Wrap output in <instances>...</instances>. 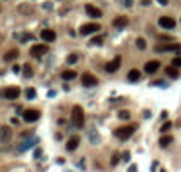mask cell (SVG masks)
Segmentation results:
<instances>
[{
  "mask_svg": "<svg viewBox=\"0 0 181 172\" xmlns=\"http://www.w3.org/2000/svg\"><path fill=\"white\" fill-rule=\"evenodd\" d=\"M11 140V128L9 126H2L0 128V142H9Z\"/></svg>",
  "mask_w": 181,
  "mask_h": 172,
  "instance_id": "15",
  "label": "cell"
},
{
  "mask_svg": "<svg viewBox=\"0 0 181 172\" xmlns=\"http://www.w3.org/2000/svg\"><path fill=\"white\" fill-rule=\"evenodd\" d=\"M75 76H76V73H75L73 69H66L64 73H62V78H64V80H73Z\"/></svg>",
  "mask_w": 181,
  "mask_h": 172,
  "instance_id": "22",
  "label": "cell"
},
{
  "mask_svg": "<svg viewBox=\"0 0 181 172\" xmlns=\"http://www.w3.org/2000/svg\"><path fill=\"white\" fill-rule=\"evenodd\" d=\"M137 48L146 50V39H144V37H139V39H137Z\"/></svg>",
  "mask_w": 181,
  "mask_h": 172,
  "instance_id": "26",
  "label": "cell"
},
{
  "mask_svg": "<svg viewBox=\"0 0 181 172\" xmlns=\"http://www.w3.org/2000/svg\"><path fill=\"white\" fill-rule=\"evenodd\" d=\"M135 169H137V167H135V165H131V167H130V172H135Z\"/></svg>",
  "mask_w": 181,
  "mask_h": 172,
  "instance_id": "37",
  "label": "cell"
},
{
  "mask_svg": "<svg viewBox=\"0 0 181 172\" xmlns=\"http://www.w3.org/2000/svg\"><path fill=\"white\" fill-rule=\"evenodd\" d=\"M117 162H119V156H114V158H112V165H115Z\"/></svg>",
  "mask_w": 181,
  "mask_h": 172,
  "instance_id": "35",
  "label": "cell"
},
{
  "mask_svg": "<svg viewBox=\"0 0 181 172\" xmlns=\"http://www.w3.org/2000/svg\"><path fill=\"white\" fill-rule=\"evenodd\" d=\"M78 144H80V139H78V137H71L69 140H68V144H66V149H68V151H75V149L78 147Z\"/></svg>",
  "mask_w": 181,
  "mask_h": 172,
  "instance_id": "16",
  "label": "cell"
},
{
  "mask_svg": "<svg viewBox=\"0 0 181 172\" xmlns=\"http://www.w3.org/2000/svg\"><path fill=\"white\" fill-rule=\"evenodd\" d=\"M85 12H87V16H90V18H101V16H103L101 9L94 7V5H90V4L85 5Z\"/></svg>",
  "mask_w": 181,
  "mask_h": 172,
  "instance_id": "11",
  "label": "cell"
},
{
  "mask_svg": "<svg viewBox=\"0 0 181 172\" xmlns=\"http://www.w3.org/2000/svg\"><path fill=\"white\" fill-rule=\"evenodd\" d=\"M25 96H27L29 100H34V98H36V91H34V89H27V91H25Z\"/></svg>",
  "mask_w": 181,
  "mask_h": 172,
  "instance_id": "28",
  "label": "cell"
},
{
  "mask_svg": "<svg viewBox=\"0 0 181 172\" xmlns=\"http://www.w3.org/2000/svg\"><path fill=\"white\" fill-rule=\"evenodd\" d=\"M82 85L83 87H96L98 85V78L90 73H83L82 75Z\"/></svg>",
  "mask_w": 181,
  "mask_h": 172,
  "instance_id": "5",
  "label": "cell"
},
{
  "mask_svg": "<svg viewBox=\"0 0 181 172\" xmlns=\"http://www.w3.org/2000/svg\"><path fill=\"white\" fill-rule=\"evenodd\" d=\"M122 160L128 162V160H130V153H124V154H122Z\"/></svg>",
  "mask_w": 181,
  "mask_h": 172,
  "instance_id": "32",
  "label": "cell"
},
{
  "mask_svg": "<svg viewBox=\"0 0 181 172\" xmlns=\"http://www.w3.org/2000/svg\"><path fill=\"white\" fill-rule=\"evenodd\" d=\"M135 130H137V126H135V124H130V126H121V128H117V130L114 132V135H115L119 140H128L131 135L135 133Z\"/></svg>",
  "mask_w": 181,
  "mask_h": 172,
  "instance_id": "2",
  "label": "cell"
},
{
  "mask_svg": "<svg viewBox=\"0 0 181 172\" xmlns=\"http://www.w3.org/2000/svg\"><path fill=\"white\" fill-rule=\"evenodd\" d=\"M46 51H48V46H46V44H32V48H30V55H32V57H36V59H39V57H43Z\"/></svg>",
  "mask_w": 181,
  "mask_h": 172,
  "instance_id": "4",
  "label": "cell"
},
{
  "mask_svg": "<svg viewBox=\"0 0 181 172\" xmlns=\"http://www.w3.org/2000/svg\"><path fill=\"white\" fill-rule=\"evenodd\" d=\"M117 117H119V119H124V121H126V119H130V112H126V110H121L119 114H117Z\"/></svg>",
  "mask_w": 181,
  "mask_h": 172,
  "instance_id": "27",
  "label": "cell"
},
{
  "mask_svg": "<svg viewBox=\"0 0 181 172\" xmlns=\"http://www.w3.org/2000/svg\"><path fill=\"white\" fill-rule=\"evenodd\" d=\"M41 117V114L39 110H34V108H29V110H25L23 112V119L27 122H36L37 119Z\"/></svg>",
  "mask_w": 181,
  "mask_h": 172,
  "instance_id": "6",
  "label": "cell"
},
{
  "mask_svg": "<svg viewBox=\"0 0 181 172\" xmlns=\"http://www.w3.org/2000/svg\"><path fill=\"white\" fill-rule=\"evenodd\" d=\"M172 66H174V68H181V55H179V57H176V59L172 61Z\"/></svg>",
  "mask_w": 181,
  "mask_h": 172,
  "instance_id": "30",
  "label": "cell"
},
{
  "mask_svg": "<svg viewBox=\"0 0 181 172\" xmlns=\"http://www.w3.org/2000/svg\"><path fill=\"white\" fill-rule=\"evenodd\" d=\"M112 25H114L115 29H124V27L128 25V18H126V16H115L114 21H112Z\"/></svg>",
  "mask_w": 181,
  "mask_h": 172,
  "instance_id": "14",
  "label": "cell"
},
{
  "mask_svg": "<svg viewBox=\"0 0 181 172\" xmlns=\"http://www.w3.org/2000/svg\"><path fill=\"white\" fill-rule=\"evenodd\" d=\"M18 55H20V51L16 50V48H12V50H9L5 55H4V61L11 62V61H14V59H18Z\"/></svg>",
  "mask_w": 181,
  "mask_h": 172,
  "instance_id": "17",
  "label": "cell"
},
{
  "mask_svg": "<svg viewBox=\"0 0 181 172\" xmlns=\"http://www.w3.org/2000/svg\"><path fill=\"white\" fill-rule=\"evenodd\" d=\"M158 68H160V62H158V61H149V62H146L144 71H146V73H149V75H153V73H156V71H158Z\"/></svg>",
  "mask_w": 181,
  "mask_h": 172,
  "instance_id": "13",
  "label": "cell"
},
{
  "mask_svg": "<svg viewBox=\"0 0 181 172\" xmlns=\"http://www.w3.org/2000/svg\"><path fill=\"white\" fill-rule=\"evenodd\" d=\"M165 73H167V76H169V78H178V76H179V71H178V68H174V66L167 68Z\"/></svg>",
  "mask_w": 181,
  "mask_h": 172,
  "instance_id": "20",
  "label": "cell"
},
{
  "mask_svg": "<svg viewBox=\"0 0 181 172\" xmlns=\"http://www.w3.org/2000/svg\"><path fill=\"white\" fill-rule=\"evenodd\" d=\"M158 2H160L161 5H167V4H169V0H158Z\"/></svg>",
  "mask_w": 181,
  "mask_h": 172,
  "instance_id": "36",
  "label": "cell"
},
{
  "mask_svg": "<svg viewBox=\"0 0 181 172\" xmlns=\"http://www.w3.org/2000/svg\"><path fill=\"white\" fill-rule=\"evenodd\" d=\"M101 43H103V36H96L94 39H90L89 44H92V46H100Z\"/></svg>",
  "mask_w": 181,
  "mask_h": 172,
  "instance_id": "24",
  "label": "cell"
},
{
  "mask_svg": "<svg viewBox=\"0 0 181 172\" xmlns=\"http://www.w3.org/2000/svg\"><path fill=\"white\" fill-rule=\"evenodd\" d=\"M21 71H23V75H25L27 78H30V76H32V68H30V64H25V66L21 68Z\"/></svg>",
  "mask_w": 181,
  "mask_h": 172,
  "instance_id": "23",
  "label": "cell"
},
{
  "mask_svg": "<svg viewBox=\"0 0 181 172\" xmlns=\"http://www.w3.org/2000/svg\"><path fill=\"white\" fill-rule=\"evenodd\" d=\"M128 80L130 82H139L140 80V71L139 69H131L130 73H128Z\"/></svg>",
  "mask_w": 181,
  "mask_h": 172,
  "instance_id": "19",
  "label": "cell"
},
{
  "mask_svg": "<svg viewBox=\"0 0 181 172\" xmlns=\"http://www.w3.org/2000/svg\"><path fill=\"white\" fill-rule=\"evenodd\" d=\"M76 61H78V55H76V53H71L69 57H68V62H69V64H75Z\"/></svg>",
  "mask_w": 181,
  "mask_h": 172,
  "instance_id": "29",
  "label": "cell"
},
{
  "mask_svg": "<svg viewBox=\"0 0 181 172\" xmlns=\"http://www.w3.org/2000/svg\"><path fill=\"white\" fill-rule=\"evenodd\" d=\"M12 71H14V73H20L21 68H20V66H12Z\"/></svg>",
  "mask_w": 181,
  "mask_h": 172,
  "instance_id": "34",
  "label": "cell"
},
{
  "mask_svg": "<svg viewBox=\"0 0 181 172\" xmlns=\"http://www.w3.org/2000/svg\"><path fill=\"white\" fill-rule=\"evenodd\" d=\"M2 94H4V98H5V100H16V98L20 96V89L12 85V87H7Z\"/></svg>",
  "mask_w": 181,
  "mask_h": 172,
  "instance_id": "9",
  "label": "cell"
},
{
  "mask_svg": "<svg viewBox=\"0 0 181 172\" xmlns=\"http://www.w3.org/2000/svg\"><path fill=\"white\" fill-rule=\"evenodd\" d=\"M55 37H57V34H55V30H51V29H44V30H41V39L46 41V43L55 41Z\"/></svg>",
  "mask_w": 181,
  "mask_h": 172,
  "instance_id": "12",
  "label": "cell"
},
{
  "mask_svg": "<svg viewBox=\"0 0 181 172\" xmlns=\"http://www.w3.org/2000/svg\"><path fill=\"white\" fill-rule=\"evenodd\" d=\"M34 144H37V139H30V140H27V142H23L20 147H18V151H27V149H30Z\"/></svg>",
  "mask_w": 181,
  "mask_h": 172,
  "instance_id": "18",
  "label": "cell"
},
{
  "mask_svg": "<svg viewBox=\"0 0 181 172\" xmlns=\"http://www.w3.org/2000/svg\"><path fill=\"white\" fill-rule=\"evenodd\" d=\"M171 144H172V137H171V135H167V137L163 135V137L160 139V146H161V147H167V146H171Z\"/></svg>",
  "mask_w": 181,
  "mask_h": 172,
  "instance_id": "21",
  "label": "cell"
},
{
  "mask_svg": "<svg viewBox=\"0 0 181 172\" xmlns=\"http://www.w3.org/2000/svg\"><path fill=\"white\" fill-rule=\"evenodd\" d=\"M119 68H121V57H115V59H112V61L105 66V71H107V73H115Z\"/></svg>",
  "mask_w": 181,
  "mask_h": 172,
  "instance_id": "10",
  "label": "cell"
},
{
  "mask_svg": "<svg viewBox=\"0 0 181 172\" xmlns=\"http://www.w3.org/2000/svg\"><path fill=\"white\" fill-rule=\"evenodd\" d=\"M161 172H163V170H161Z\"/></svg>",
  "mask_w": 181,
  "mask_h": 172,
  "instance_id": "38",
  "label": "cell"
},
{
  "mask_svg": "<svg viewBox=\"0 0 181 172\" xmlns=\"http://www.w3.org/2000/svg\"><path fill=\"white\" fill-rule=\"evenodd\" d=\"M171 128H172V122H169V121H167V122H163V124H161L160 132H161V133H167L169 130H171Z\"/></svg>",
  "mask_w": 181,
  "mask_h": 172,
  "instance_id": "25",
  "label": "cell"
},
{
  "mask_svg": "<svg viewBox=\"0 0 181 172\" xmlns=\"http://www.w3.org/2000/svg\"><path fill=\"white\" fill-rule=\"evenodd\" d=\"M71 122H73V126H75V128H82V126H83V122H85L83 110H82V107H78V105H75V107H73V110H71Z\"/></svg>",
  "mask_w": 181,
  "mask_h": 172,
  "instance_id": "1",
  "label": "cell"
},
{
  "mask_svg": "<svg viewBox=\"0 0 181 172\" xmlns=\"http://www.w3.org/2000/svg\"><path fill=\"white\" fill-rule=\"evenodd\" d=\"M101 30L100 23H85L80 27V34L82 36H89V34H94V32Z\"/></svg>",
  "mask_w": 181,
  "mask_h": 172,
  "instance_id": "3",
  "label": "cell"
},
{
  "mask_svg": "<svg viewBox=\"0 0 181 172\" xmlns=\"http://www.w3.org/2000/svg\"><path fill=\"white\" fill-rule=\"evenodd\" d=\"M158 25H160L161 29H165V30H171V29H174L176 21L172 20L171 16H161L160 20H158Z\"/></svg>",
  "mask_w": 181,
  "mask_h": 172,
  "instance_id": "8",
  "label": "cell"
},
{
  "mask_svg": "<svg viewBox=\"0 0 181 172\" xmlns=\"http://www.w3.org/2000/svg\"><path fill=\"white\" fill-rule=\"evenodd\" d=\"M34 39V36H30V34H27V36H23V41H30Z\"/></svg>",
  "mask_w": 181,
  "mask_h": 172,
  "instance_id": "33",
  "label": "cell"
},
{
  "mask_svg": "<svg viewBox=\"0 0 181 172\" xmlns=\"http://www.w3.org/2000/svg\"><path fill=\"white\" fill-rule=\"evenodd\" d=\"M154 50L156 51H176V53H179L181 44H178V43H172V44H158Z\"/></svg>",
  "mask_w": 181,
  "mask_h": 172,
  "instance_id": "7",
  "label": "cell"
},
{
  "mask_svg": "<svg viewBox=\"0 0 181 172\" xmlns=\"http://www.w3.org/2000/svg\"><path fill=\"white\" fill-rule=\"evenodd\" d=\"M151 85H165V82H161V80H156V82H153Z\"/></svg>",
  "mask_w": 181,
  "mask_h": 172,
  "instance_id": "31",
  "label": "cell"
}]
</instances>
